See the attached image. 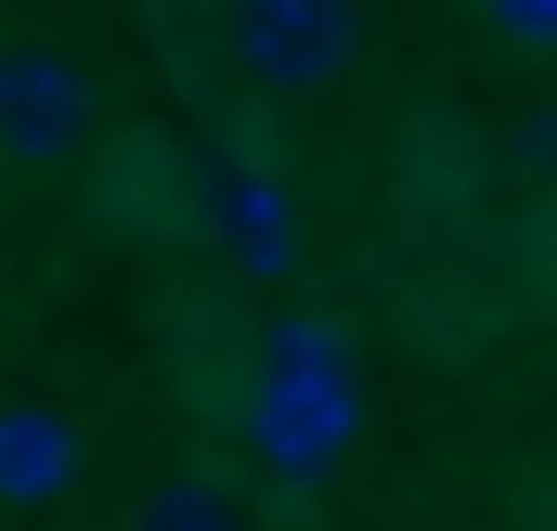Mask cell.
I'll use <instances>...</instances> for the list:
<instances>
[{
    "mask_svg": "<svg viewBox=\"0 0 557 531\" xmlns=\"http://www.w3.org/2000/svg\"><path fill=\"white\" fill-rule=\"evenodd\" d=\"M65 480H78V415L0 402V506H52Z\"/></svg>",
    "mask_w": 557,
    "mask_h": 531,
    "instance_id": "277c9868",
    "label": "cell"
},
{
    "mask_svg": "<svg viewBox=\"0 0 557 531\" xmlns=\"http://www.w3.org/2000/svg\"><path fill=\"white\" fill-rule=\"evenodd\" d=\"M363 52V0H234V65L260 91H337Z\"/></svg>",
    "mask_w": 557,
    "mask_h": 531,
    "instance_id": "7a4b0ae2",
    "label": "cell"
},
{
    "mask_svg": "<svg viewBox=\"0 0 557 531\" xmlns=\"http://www.w3.org/2000/svg\"><path fill=\"white\" fill-rule=\"evenodd\" d=\"M78 143H91V78H78V52L13 39V52H0V156H13V169H52V156H78Z\"/></svg>",
    "mask_w": 557,
    "mask_h": 531,
    "instance_id": "3957f363",
    "label": "cell"
},
{
    "mask_svg": "<svg viewBox=\"0 0 557 531\" xmlns=\"http://www.w3.org/2000/svg\"><path fill=\"white\" fill-rule=\"evenodd\" d=\"M131 531H260V519H247V493H234V480H208V467H169V480H143Z\"/></svg>",
    "mask_w": 557,
    "mask_h": 531,
    "instance_id": "5b68a950",
    "label": "cell"
},
{
    "mask_svg": "<svg viewBox=\"0 0 557 531\" xmlns=\"http://www.w3.org/2000/svg\"><path fill=\"white\" fill-rule=\"evenodd\" d=\"M337 441H350V337L337 324H273L260 350V454H273L285 493L337 480Z\"/></svg>",
    "mask_w": 557,
    "mask_h": 531,
    "instance_id": "6da1fadb",
    "label": "cell"
},
{
    "mask_svg": "<svg viewBox=\"0 0 557 531\" xmlns=\"http://www.w3.org/2000/svg\"><path fill=\"white\" fill-rule=\"evenodd\" d=\"M480 13H493L519 52H557V0H480Z\"/></svg>",
    "mask_w": 557,
    "mask_h": 531,
    "instance_id": "8992f818",
    "label": "cell"
}]
</instances>
